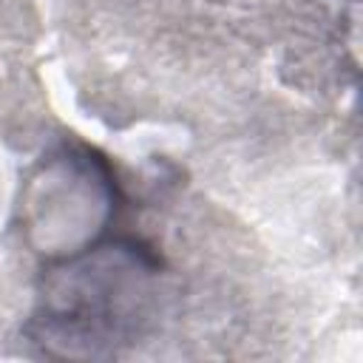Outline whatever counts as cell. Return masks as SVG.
Segmentation results:
<instances>
[{
    "label": "cell",
    "instance_id": "1",
    "mask_svg": "<svg viewBox=\"0 0 363 363\" xmlns=\"http://www.w3.org/2000/svg\"><path fill=\"white\" fill-rule=\"evenodd\" d=\"M150 264L133 244H108L51 272L34 337L48 354L102 357L130 343L147 312Z\"/></svg>",
    "mask_w": 363,
    "mask_h": 363
}]
</instances>
